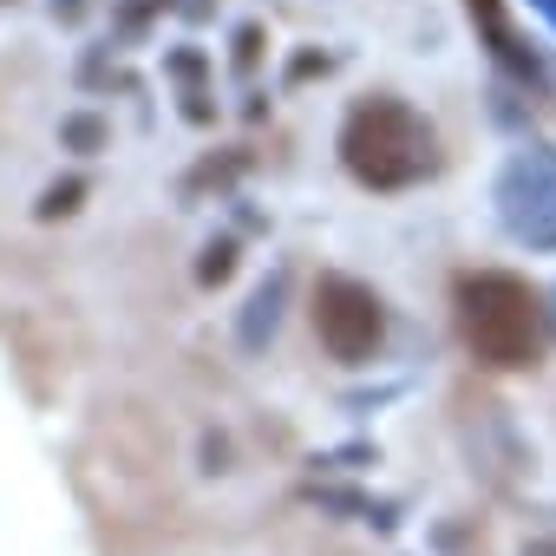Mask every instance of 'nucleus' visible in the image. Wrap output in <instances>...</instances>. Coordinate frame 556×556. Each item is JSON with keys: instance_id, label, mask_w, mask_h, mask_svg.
Returning a JSON list of instances; mask_svg holds the SVG:
<instances>
[{"instance_id": "8", "label": "nucleus", "mask_w": 556, "mask_h": 556, "mask_svg": "<svg viewBox=\"0 0 556 556\" xmlns=\"http://www.w3.org/2000/svg\"><path fill=\"white\" fill-rule=\"evenodd\" d=\"M536 14H543V21H549V27H556V0H536Z\"/></svg>"}, {"instance_id": "4", "label": "nucleus", "mask_w": 556, "mask_h": 556, "mask_svg": "<svg viewBox=\"0 0 556 556\" xmlns=\"http://www.w3.org/2000/svg\"><path fill=\"white\" fill-rule=\"evenodd\" d=\"M315 334L334 361L361 367L380 334H387V315H380V295L367 282H354V275H328V282L315 289Z\"/></svg>"}, {"instance_id": "7", "label": "nucleus", "mask_w": 556, "mask_h": 556, "mask_svg": "<svg viewBox=\"0 0 556 556\" xmlns=\"http://www.w3.org/2000/svg\"><path fill=\"white\" fill-rule=\"evenodd\" d=\"M523 556H556V536H543V543H530Z\"/></svg>"}, {"instance_id": "6", "label": "nucleus", "mask_w": 556, "mask_h": 556, "mask_svg": "<svg viewBox=\"0 0 556 556\" xmlns=\"http://www.w3.org/2000/svg\"><path fill=\"white\" fill-rule=\"evenodd\" d=\"M275 315H282V282H268V289L255 295V308H249V328H242V341H249V348H262V334H275Z\"/></svg>"}, {"instance_id": "5", "label": "nucleus", "mask_w": 556, "mask_h": 556, "mask_svg": "<svg viewBox=\"0 0 556 556\" xmlns=\"http://www.w3.org/2000/svg\"><path fill=\"white\" fill-rule=\"evenodd\" d=\"M471 21H478V27L491 34V53H497L504 66H517L523 79H543V66H536V53H530V47H523V40L510 34V21H504V8H497V0H471Z\"/></svg>"}, {"instance_id": "1", "label": "nucleus", "mask_w": 556, "mask_h": 556, "mask_svg": "<svg viewBox=\"0 0 556 556\" xmlns=\"http://www.w3.org/2000/svg\"><path fill=\"white\" fill-rule=\"evenodd\" d=\"M458 334L471 348L478 367H536L543 348H549V315H543V295L517 275H465L458 282Z\"/></svg>"}, {"instance_id": "3", "label": "nucleus", "mask_w": 556, "mask_h": 556, "mask_svg": "<svg viewBox=\"0 0 556 556\" xmlns=\"http://www.w3.org/2000/svg\"><path fill=\"white\" fill-rule=\"evenodd\" d=\"M497 216L523 249H556V151L523 144L497 177Z\"/></svg>"}, {"instance_id": "2", "label": "nucleus", "mask_w": 556, "mask_h": 556, "mask_svg": "<svg viewBox=\"0 0 556 556\" xmlns=\"http://www.w3.org/2000/svg\"><path fill=\"white\" fill-rule=\"evenodd\" d=\"M341 157L367 190H406L439 170L432 125L400 99H361L341 125Z\"/></svg>"}]
</instances>
